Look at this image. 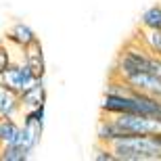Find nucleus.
Masks as SVG:
<instances>
[{
    "mask_svg": "<svg viewBox=\"0 0 161 161\" xmlns=\"http://www.w3.org/2000/svg\"><path fill=\"white\" fill-rule=\"evenodd\" d=\"M115 161H161V147L155 134L121 136L109 142Z\"/></svg>",
    "mask_w": 161,
    "mask_h": 161,
    "instance_id": "obj_1",
    "label": "nucleus"
},
{
    "mask_svg": "<svg viewBox=\"0 0 161 161\" xmlns=\"http://www.w3.org/2000/svg\"><path fill=\"white\" fill-rule=\"evenodd\" d=\"M113 119L115 128L121 136H134V134H157L161 132V121L155 117H147V115L138 113H117L109 115Z\"/></svg>",
    "mask_w": 161,
    "mask_h": 161,
    "instance_id": "obj_2",
    "label": "nucleus"
},
{
    "mask_svg": "<svg viewBox=\"0 0 161 161\" xmlns=\"http://www.w3.org/2000/svg\"><path fill=\"white\" fill-rule=\"evenodd\" d=\"M34 82H36V78H34V73L30 71V67L25 65L23 61H13L11 65L0 73V86H4V88L13 90L17 94Z\"/></svg>",
    "mask_w": 161,
    "mask_h": 161,
    "instance_id": "obj_3",
    "label": "nucleus"
},
{
    "mask_svg": "<svg viewBox=\"0 0 161 161\" xmlns=\"http://www.w3.org/2000/svg\"><path fill=\"white\" fill-rule=\"evenodd\" d=\"M119 80H124L132 90H136L140 94L153 96V98H159L161 101V78H157L155 73L151 71H132L121 75Z\"/></svg>",
    "mask_w": 161,
    "mask_h": 161,
    "instance_id": "obj_4",
    "label": "nucleus"
},
{
    "mask_svg": "<svg viewBox=\"0 0 161 161\" xmlns=\"http://www.w3.org/2000/svg\"><path fill=\"white\" fill-rule=\"evenodd\" d=\"M21 53V61L30 67V71L34 73V78L40 80L46 75V59H44V48H42V42L31 40L30 44H25L23 48H19Z\"/></svg>",
    "mask_w": 161,
    "mask_h": 161,
    "instance_id": "obj_5",
    "label": "nucleus"
},
{
    "mask_svg": "<svg viewBox=\"0 0 161 161\" xmlns=\"http://www.w3.org/2000/svg\"><path fill=\"white\" fill-rule=\"evenodd\" d=\"M46 98H48V92H46L44 78L36 80L34 84H30L25 90L19 92L21 109H34V107H40V105H46Z\"/></svg>",
    "mask_w": 161,
    "mask_h": 161,
    "instance_id": "obj_6",
    "label": "nucleus"
},
{
    "mask_svg": "<svg viewBox=\"0 0 161 161\" xmlns=\"http://www.w3.org/2000/svg\"><path fill=\"white\" fill-rule=\"evenodd\" d=\"M36 31L31 30L27 23H23V21H17V23H13L11 27H8V31H6V42L11 44V46H15L19 50V48H23L25 44H30L31 40H36Z\"/></svg>",
    "mask_w": 161,
    "mask_h": 161,
    "instance_id": "obj_7",
    "label": "nucleus"
},
{
    "mask_svg": "<svg viewBox=\"0 0 161 161\" xmlns=\"http://www.w3.org/2000/svg\"><path fill=\"white\" fill-rule=\"evenodd\" d=\"M21 103H19V94L13 90L0 86V117H17L21 115Z\"/></svg>",
    "mask_w": 161,
    "mask_h": 161,
    "instance_id": "obj_8",
    "label": "nucleus"
},
{
    "mask_svg": "<svg viewBox=\"0 0 161 161\" xmlns=\"http://www.w3.org/2000/svg\"><path fill=\"white\" fill-rule=\"evenodd\" d=\"M19 128L21 124L17 121V117H0V147L15 142Z\"/></svg>",
    "mask_w": 161,
    "mask_h": 161,
    "instance_id": "obj_9",
    "label": "nucleus"
},
{
    "mask_svg": "<svg viewBox=\"0 0 161 161\" xmlns=\"http://www.w3.org/2000/svg\"><path fill=\"white\" fill-rule=\"evenodd\" d=\"M31 151L23 149L21 144H4V147H0V161H27L31 159Z\"/></svg>",
    "mask_w": 161,
    "mask_h": 161,
    "instance_id": "obj_10",
    "label": "nucleus"
},
{
    "mask_svg": "<svg viewBox=\"0 0 161 161\" xmlns=\"http://www.w3.org/2000/svg\"><path fill=\"white\" fill-rule=\"evenodd\" d=\"M140 27L144 30H159L161 31V2L149 6L140 15Z\"/></svg>",
    "mask_w": 161,
    "mask_h": 161,
    "instance_id": "obj_11",
    "label": "nucleus"
},
{
    "mask_svg": "<svg viewBox=\"0 0 161 161\" xmlns=\"http://www.w3.org/2000/svg\"><path fill=\"white\" fill-rule=\"evenodd\" d=\"M13 46L6 42V44H0V73L4 71L6 67L13 63Z\"/></svg>",
    "mask_w": 161,
    "mask_h": 161,
    "instance_id": "obj_12",
    "label": "nucleus"
},
{
    "mask_svg": "<svg viewBox=\"0 0 161 161\" xmlns=\"http://www.w3.org/2000/svg\"><path fill=\"white\" fill-rule=\"evenodd\" d=\"M94 159L96 161H115V157H113V153H111V149H109V144H101L98 142L96 153H94Z\"/></svg>",
    "mask_w": 161,
    "mask_h": 161,
    "instance_id": "obj_13",
    "label": "nucleus"
},
{
    "mask_svg": "<svg viewBox=\"0 0 161 161\" xmlns=\"http://www.w3.org/2000/svg\"><path fill=\"white\" fill-rule=\"evenodd\" d=\"M155 138H157V142H159V147H161V132H157V134H155Z\"/></svg>",
    "mask_w": 161,
    "mask_h": 161,
    "instance_id": "obj_14",
    "label": "nucleus"
},
{
    "mask_svg": "<svg viewBox=\"0 0 161 161\" xmlns=\"http://www.w3.org/2000/svg\"><path fill=\"white\" fill-rule=\"evenodd\" d=\"M159 121H161V117H159Z\"/></svg>",
    "mask_w": 161,
    "mask_h": 161,
    "instance_id": "obj_15",
    "label": "nucleus"
}]
</instances>
